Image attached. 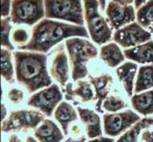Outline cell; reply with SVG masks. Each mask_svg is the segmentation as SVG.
<instances>
[{"label":"cell","instance_id":"6da1fadb","mask_svg":"<svg viewBox=\"0 0 153 142\" xmlns=\"http://www.w3.org/2000/svg\"><path fill=\"white\" fill-rule=\"evenodd\" d=\"M88 31L84 26L46 18L34 25L30 41L24 46H17V49L46 53L63 40L72 37L88 38Z\"/></svg>","mask_w":153,"mask_h":142},{"label":"cell","instance_id":"7a4b0ae2","mask_svg":"<svg viewBox=\"0 0 153 142\" xmlns=\"http://www.w3.org/2000/svg\"><path fill=\"white\" fill-rule=\"evenodd\" d=\"M15 77L18 83L33 93L52 85L48 71V56L36 51L13 52Z\"/></svg>","mask_w":153,"mask_h":142},{"label":"cell","instance_id":"3957f363","mask_svg":"<svg viewBox=\"0 0 153 142\" xmlns=\"http://www.w3.org/2000/svg\"><path fill=\"white\" fill-rule=\"evenodd\" d=\"M66 47L71 62L72 80H82L88 75V63L98 54L96 46L87 38L72 37L66 40Z\"/></svg>","mask_w":153,"mask_h":142},{"label":"cell","instance_id":"277c9868","mask_svg":"<svg viewBox=\"0 0 153 142\" xmlns=\"http://www.w3.org/2000/svg\"><path fill=\"white\" fill-rule=\"evenodd\" d=\"M85 10V20L88 34L91 40L98 45L108 43L112 38V29L99 13L98 0H83Z\"/></svg>","mask_w":153,"mask_h":142},{"label":"cell","instance_id":"5b68a950","mask_svg":"<svg viewBox=\"0 0 153 142\" xmlns=\"http://www.w3.org/2000/svg\"><path fill=\"white\" fill-rule=\"evenodd\" d=\"M46 17L84 26L85 10L82 0H44Z\"/></svg>","mask_w":153,"mask_h":142},{"label":"cell","instance_id":"8992f818","mask_svg":"<svg viewBox=\"0 0 153 142\" xmlns=\"http://www.w3.org/2000/svg\"><path fill=\"white\" fill-rule=\"evenodd\" d=\"M45 15L44 0H13L10 18L13 24L36 25Z\"/></svg>","mask_w":153,"mask_h":142},{"label":"cell","instance_id":"52a82bcc","mask_svg":"<svg viewBox=\"0 0 153 142\" xmlns=\"http://www.w3.org/2000/svg\"><path fill=\"white\" fill-rule=\"evenodd\" d=\"M45 119V115L35 110H15L10 114L9 117L3 120L1 131L3 133L13 131H27L35 129Z\"/></svg>","mask_w":153,"mask_h":142},{"label":"cell","instance_id":"ba28073f","mask_svg":"<svg viewBox=\"0 0 153 142\" xmlns=\"http://www.w3.org/2000/svg\"><path fill=\"white\" fill-rule=\"evenodd\" d=\"M63 95L57 85H51L33 94L28 99V105L38 109L44 115L51 117L56 107L62 102Z\"/></svg>","mask_w":153,"mask_h":142},{"label":"cell","instance_id":"9c48e42d","mask_svg":"<svg viewBox=\"0 0 153 142\" xmlns=\"http://www.w3.org/2000/svg\"><path fill=\"white\" fill-rule=\"evenodd\" d=\"M103 119L105 134L113 138L122 135L142 118L138 114L131 110H126L123 112L105 114Z\"/></svg>","mask_w":153,"mask_h":142},{"label":"cell","instance_id":"30bf717a","mask_svg":"<svg viewBox=\"0 0 153 142\" xmlns=\"http://www.w3.org/2000/svg\"><path fill=\"white\" fill-rule=\"evenodd\" d=\"M116 44L128 49L150 41L151 33L136 23H130L115 30L112 36Z\"/></svg>","mask_w":153,"mask_h":142},{"label":"cell","instance_id":"8fae6325","mask_svg":"<svg viewBox=\"0 0 153 142\" xmlns=\"http://www.w3.org/2000/svg\"><path fill=\"white\" fill-rule=\"evenodd\" d=\"M105 14L111 29L117 30L136 19L135 8L131 5H122L117 2L109 1L105 8Z\"/></svg>","mask_w":153,"mask_h":142},{"label":"cell","instance_id":"7c38bea8","mask_svg":"<svg viewBox=\"0 0 153 142\" xmlns=\"http://www.w3.org/2000/svg\"><path fill=\"white\" fill-rule=\"evenodd\" d=\"M53 51L50 66V74L61 86H66L70 78V66L65 46L63 44L58 45Z\"/></svg>","mask_w":153,"mask_h":142},{"label":"cell","instance_id":"4fadbf2b","mask_svg":"<svg viewBox=\"0 0 153 142\" xmlns=\"http://www.w3.org/2000/svg\"><path fill=\"white\" fill-rule=\"evenodd\" d=\"M88 78L89 82L91 83L94 90H95V98H94V99L96 101L95 108L98 112H102L103 102L108 98V95L110 91V86H111L113 82L112 76L108 74V73H105V74L97 77L88 75Z\"/></svg>","mask_w":153,"mask_h":142},{"label":"cell","instance_id":"5bb4252c","mask_svg":"<svg viewBox=\"0 0 153 142\" xmlns=\"http://www.w3.org/2000/svg\"><path fill=\"white\" fill-rule=\"evenodd\" d=\"M64 133L51 119H44L34 129L35 138L40 142H61Z\"/></svg>","mask_w":153,"mask_h":142},{"label":"cell","instance_id":"9a60e30c","mask_svg":"<svg viewBox=\"0 0 153 142\" xmlns=\"http://www.w3.org/2000/svg\"><path fill=\"white\" fill-rule=\"evenodd\" d=\"M77 112L82 123L85 126L86 134L88 138H96L102 135L101 118L92 110L78 107Z\"/></svg>","mask_w":153,"mask_h":142},{"label":"cell","instance_id":"2e32d148","mask_svg":"<svg viewBox=\"0 0 153 142\" xmlns=\"http://www.w3.org/2000/svg\"><path fill=\"white\" fill-rule=\"evenodd\" d=\"M65 97L68 101H74L77 99L81 102H88L95 98L91 83L83 80L76 82L75 88L72 87L71 83H68L65 88Z\"/></svg>","mask_w":153,"mask_h":142},{"label":"cell","instance_id":"e0dca14e","mask_svg":"<svg viewBox=\"0 0 153 142\" xmlns=\"http://www.w3.org/2000/svg\"><path fill=\"white\" fill-rule=\"evenodd\" d=\"M124 54L131 62L153 65V41L150 40L146 43L126 49Z\"/></svg>","mask_w":153,"mask_h":142},{"label":"cell","instance_id":"ac0fdd59","mask_svg":"<svg viewBox=\"0 0 153 142\" xmlns=\"http://www.w3.org/2000/svg\"><path fill=\"white\" fill-rule=\"evenodd\" d=\"M137 69H138V65L133 62L124 63L116 69V75H117L119 81L122 82L125 91L128 97H132V94L134 92V78Z\"/></svg>","mask_w":153,"mask_h":142},{"label":"cell","instance_id":"d6986e66","mask_svg":"<svg viewBox=\"0 0 153 142\" xmlns=\"http://www.w3.org/2000/svg\"><path fill=\"white\" fill-rule=\"evenodd\" d=\"M53 116L54 118L57 120V122L60 124L64 135L68 134L70 125L72 122L76 121L78 118L76 110L73 108L71 103L67 102H62L58 105L53 113Z\"/></svg>","mask_w":153,"mask_h":142},{"label":"cell","instance_id":"ffe728a7","mask_svg":"<svg viewBox=\"0 0 153 142\" xmlns=\"http://www.w3.org/2000/svg\"><path fill=\"white\" fill-rule=\"evenodd\" d=\"M125 54L116 43H108L101 47L100 58L109 67H116L125 61Z\"/></svg>","mask_w":153,"mask_h":142},{"label":"cell","instance_id":"44dd1931","mask_svg":"<svg viewBox=\"0 0 153 142\" xmlns=\"http://www.w3.org/2000/svg\"><path fill=\"white\" fill-rule=\"evenodd\" d=\"M131 104L135 111L141 115L153 114V89L135 94L131 97Z\"/></svg>","mask_w":153,"mask_h":142},{"label":"cell","instance_id":"7402d4cb","mask_svg":"<svg viewBox=\"0 0 153 142\" xmlns=\"http://www.w3.org/2000/svg\"><path fill=\"white\" fill-rule=\"evenodd\" d=\"M153 88V65H143L139 68L135 81V94L142 93Z\"/></svg>","mask_w":153,"mask_h":142},{"label":"cell","instance_id":"603a6c76","mask_svg":"<svg viewBox=\"0 0 153 142\" xmlns=\"http://www.w3.org/2000/svg\"><path fill=\"white\" fill-rule=\"evenodd\" d=\"M153 125V118H144L140 121L126 130V132L116 140V142H138V138L142 131Z\"/></svg>","mask_w":153,"mask_h":142},{"label":"cell","instance_id":"cb8c5ba5","mask_svg":"<svg viewBox=\"0 0 153 142\" xmlns=\"http://www.w3.org/2000/svg\"><path fill=\"white\" fill-rule=\"evenodd\" d=\"M136 19L141 27L150 28L153 25V0H149L136 13Z\"/></svg>","mask_w":153,"mask_h":142},{"label":"cell","instance_id":"d4e9b609","mask_svg":"<svg viewBox=\"0 0 153 142\" xmlns=\"http://www.w3.org/2000/svg\"><path fill=\"white\" fill-rule=\"evenodd\" d=\"M1 73L3 79L6 82H14V69L12 61V52L4 47H2L1 49Z\"/></svg>","mask_w":153,"mask_h":142},{"label":"cell","instance_id":"484cf974","mask_svg":"<svg viewBox=\"0 0 153 142\" xmlns=\"http://www.w3.org/2000/svg\"><path fill=\"white\" fill-rule=\"evenodd\" d=\"M10 18L6 17L1 20V46L4 49L9 50H13L14 46L10 40V32L12 30V25H10Z\"/></svg>","mask_w":153,"mask_h":142},{"label":"cell","instance_id":"4316f807","mask_svg":"<svg viewBox=\"0 0 153 142\" xmlns=\"http://www.w3.org/2000/svg\"><path fill=\"white\" fill-rule=\"evenodd\" d=\"M128 106L123 99L115 96H109L103 102V108L108 112H118Z\"/></svg>","mask_w":153,"mask_h":142},{"label":"cell","instance_id":"83f0119b","mask_svg":"<svg viewBox=\"0 0 153 142\" xmlns=\"http://www.w3.org/2000/svg\"><path fill=\"white\" fill-rule=\"evenodd\" d=\"M12 39L14 44H17L18 46H24L30 41V36L29 32L27 29H25L23 28L16 29L13 31L12 33Z\"/></svg>","mask_w":153,"mask_h":142},{"label":"cell","instance_id":"f1b7e54d","mask_svg":"<svg viewBox=\"0 0 153 142\" xmlns=\"http://www.w3.org/2000/svg\"><path fill=\"white\" fill-rule=\"evenodd\" d=\"M8 99L10 102L18 104L24 99V92L21 89L10 88L8 91Z\"/></svg>","mask_w":153,"mask_h":142},{"label":"cell","instance_id":"f546056e","mask_svg":"<svg viewBox=\"0 0 153 142\" xmlns=\"http://www.w3.org/2000/svg\"><path fill=\"white\" fill-rule=\"evenodd\" d=\"M13 0H1V17L6 18L10 14Z\"/></svg>","mask_w":153,"mask_h":142},{"label":"cell","instance_id":"4dcf8cb0","mask_svg":"<svg viewBox=\"0 0 153 142\" xmlns=\"http://www.w3.org/2000/svg\"><path fill=\"white\" fill-rule=\"evenodd\" d=\"M141 140L143 142H153V131L145 129L141 135Z\"/></svg>","mask_w":153,"mask_h":142},{"label":"cell","instance_id":"1f68e13d","mask_svg":"<svg viewBox=\"0 0 153 142\" xmlns=\"http://www.w3.org/2000/svg\"><path fill=\"white\" fill-rule=\"evenodd\" d=\"M88 142H115L113 138H104V136H99L96 138H92Z\"/></svg>","mask_w":153,"mask_h":142},{"label":"cell","instance_id":"d6a6232c","mask_svg":"<svg viewBox=\"0 0 153 142\" xmlns=\"http://www.w3.org/2000/svg\"><path fill=\"white\" fill-rule=\"evenodd\" d=\"M71 133L72 135H80L81 133V129H80V126L75 124V125H72L71 126Z\"/></svg>","mask_w":153,"mask_h":142},{"label":"cell","instance_id":"836d02e7","mask_svg":"<svg viewBox=\"0 0 153 142\" xmlns=\"http://www.w3.org/2000/svg\"><path fill=\"white\" fill-rule=\"evenodd\" d=\"M8 142H22L19 136L16 134H12L8 138Z\"/></svg>","mask_w":153,"mask_h":142},{"label":"cell","instance_id":"e575fe53","mask_svg":"<svg viewBox=\"0 0 153 142\" xmlns=\"http://www.w3.org/2000/svg\"><path fill=\"white\" fill-rule=\"evenodd\" d=\"M6 117H7V108H6V106H5V104L2 103V105H1V119H2V121L6 119Z\"/></svg>","mask_w":153,"mask_h":142},{"label":"cell","instance_id":"d590c367","mask_svg":"<svg viewBox=\"0 0 153 142\" xmlns=\"http://www.w3.org/2000/svg\"><path fill=\"white\" fill-rule=\"evenodd\" d=\"M147 1H149V0H134V7L138 10L141 6H143Z\"/></svg>","mask_w":153,"mask_h":142},{"label":"cell","instance_id":"8d00e7d4","mask_svg":"<svg viewBox=\"0 0 153 142\" xmlns=\"http://www.w3.org/2000/svg\"><path fill=\"white\" fill-rule=\"evenodd\" d=\"M64 142H86V136H81V138L78 139H73V138H70Z\"/></svg>","mask_w":153,"mask_h":142},{"label":"cell","instance_id":"74e56055","mask_svg":"<svg viewBox=\"0 0 153 142\" xmlns=\"http://www.w3.org/2000/svg\"><path fill=\"white\" fill-rule=\"evenodd\" d=\"M113 1L122 5H131V3L134 2V0H113Z\"/></svg>","mask_w":153,"mask_h":142},{"label":"cell","instance_id":"f35d334b","mask_svg":"<svg viewBox=\"0 0 153 142\" xmlns=\"http://www.w3.org/2000/svg\"><path fill=\"white\" fill-rule=\"evenodd\" d=\"M100 6H101V9L103 10H105V0H99Z\"/></svg>","mask_w":153,"mask_h":142},{"label":"cell","instance_id":"ab89813d","mask_svg":"<svg viewBox=\"0 0 153 142\" xmlns=\"http://www.w3.org/2000/svg\"><path fill=\"white\" fill-rule=\"evenodd\" d=\"M27 142H38V141L36 140L34 138H33V136H28V138H27Z\"/></svg>","mask_w":153,"mask_h":142}]
</instances>
